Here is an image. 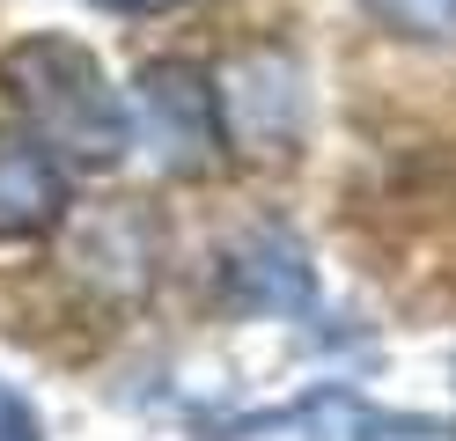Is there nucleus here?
Segmentation results:
<instances>
[{"label":"nucleus","mask_w":456,"mask_h":441,"mask_svg":"<svg viewBox=\"0 0 456 441\" xmlns=\"http://www.w3.org/2000/svg\"><path fill=\"white\" fill-rule=\"evenodd\" d=\"M155 221L140 206H89L67 221V273L81 287H96L103 302H140L155 287Z\"/></svg>","instance_id":"obj_4"},{"label":"nucleus","mask_w":456,"mask_h":441,"mask_svg":"<svg viewBox=\"0 0 456 441\" xmlns=\"http://www.w3.org/2000/svg\"><path fill=\"white\" fill-rule=\"evenodd\" d=\"M140 118H148V147L162 169L177 176H207L221 162V110H214V81L184 67V59H155L140 67Z\"/></svg>","instance_id":"obj_3"},{"label":"nucleus","mask_w":456,"mask_h":441,"mask_svg":"<svg viewBox=\"0 0 456 441\" xmlns=\"http://www.w3.org/2000/svg\"><path fill=\"white\" fill-rule=\"evenodd\" d=\"M0 81H8V96L22 110V126L30 140L45 147L52 162H81V169H103L126 155V103L110 74L96 67L89 45L74 37H22L8 45L0 59Z\"/></svg>","instance_id":"obj_1"},{"label":"nucleus","mask_w":456,"mask_h":441,"mask_svg":"<svg viewBox=\"0 0 456 441\" xmlns=\"http://www.w3.org/2000/svg\"><path fill=\"white\" fill-rule=\"evenodd\" d=\"M0 441H45V427H37V412L22 404L8 382H0Z\"/></svg>","instance_id":"obj_9"},{"label":"nucleus","mask_w":456,"mask_h":441,"mask_svg":"<svg viewBox=\"0 0 456 441\" xmlns=\"http://www.w3.org/2000/svg\"><path fill=\"white\" fill-rule=\"evenodd\" d=\"M221 302L243 316H302L317 302V273L309 250L288 228H250L221 250Z\"/></svg>","instance_id":"obj_5"},{"label":"nucleus","mask_w":456,"mask_h":441,"mask_svg":"<svg viewBox=\"0 0 456 441\" xmlns=\"http://www.w3.org/2000/svg\"><path fill=\"white\" fill-rule=\"evenodd\" d=\"M405 45H456V0H361Z\"/></svg>","instance_id":"obj_7"},{"label":"nucleus","mask_w":456,"mask_h":441,"mask_svg":"<svg viewBox=\"0 0 456 441\" xmlns=\"http://www.w3.org/2000/svg\"><path fill=\"white\" fill-rule=\"evenodd\" d=\"M96 8H118V15H155V8H177V0H96Z\"/></svg>","instance_id":"obj_10"},{"label":"nucleus","mask_w":456,"mask_h":441,"mask_svg":"<svg viewBox=\"0 0 456 441\" xmlns=\"http://www.w3.org/2000/svg\"><path fill=\"white\" fill-rule=\"evenodd\" d=\"M67 214V169L30 140H0V243L45 235Z\"/></svg>","instance_id":"obj_6"},{"label":"nucleus","mask_w":456,"mask_h":441,"mask_svg":"<svg viewBox=\"0 0 456 441\" xmlns=\"http://www.w3.org/2000/svg\"><path fill=\"white\" fill-rule=\"evenodd\" d=\"M214 110H221V147L243 162H288L302 147V118H309V74L288 45H250L221 67L214 81Z\"/></svg>","instance_id":"obj_2"},{"label":"nucleus","mask_w":456,"mask_h":441,"mask_svg":"<svg viewBox=\"0 0 456 441\" xmlns=\"http://www.w3.org/2000/svg\"><path fill=\"white\" fill-rule=\"evenodd\" d=\"M346 441H456V420H435V412H354Z\"/></svg>","instance_id":"obj_8"}]
</instances>
